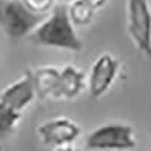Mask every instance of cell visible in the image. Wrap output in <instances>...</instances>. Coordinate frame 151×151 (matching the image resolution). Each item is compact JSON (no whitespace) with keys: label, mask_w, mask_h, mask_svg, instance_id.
<instances>
[{"label":"cell","mask_w":151,"mask_h":151,"mask_svg":"<svg viewBox=\"0 0 151 151\" xmlns=\"http://www.w3.org/2000/svg\"><path fill=\"white\" fill-rule=\"evenodd\" d=\"M29 41L40 47L68 52H80L83 48V42L76 32L73 21L70 20L67 6L62 5H55L50 14L29 36Z\"/></svg>","instance_id":"1"},{"label":"cell","mask_w":151,"mask_h":151,"mask_svg":"<svg viewBox=\"0 0 151 151\" xmlns=\"http://www.w3.org/2000/svg\"><path fill=\"white\" fill-rule=\"evenodd\" d=\"M45 17L30 11L23 0H0V29L9 40L29 38Z\"/></svg>","instance_id":"2"},{"label":"cell","mask_w":151,"mask_h":151,"mask_svg":"<svg viewBox=\"0 0 151 151\" xmlns=\"http://www.w3.org/2000/svg\"><path fill=\"white\" fill-rule=\"evenodd\" d=\"M85 147L89 151H132L136 148L134 130L124 122H106L86 136Z\"/></svg>","instance_id":"3"},{"label":"cell","mask_w":151,"mask_h":151,"mask_svg":"<svg viewBox=\"0 0 151 151\" xmlns=\"http://www.w3.org/2000/svg\"><path fill=\"white\" fill-rule=\"evenodd\" d=\"M127 33L137 52L151 58L150 0H127Z\"/></svg>","instance_id":"4"},{"label":"cell","mask_w":151,"mask_h":151,"mask_svg":"<svg viewBox=\"0 0 151 151\" xmlns=\"http://www.w3.org/2000/svg\"><path fill=\"white\" fill-rule=\"evenodd\" d=\"M119 73V60L110 55L101 53L91 67L88 76V91L92 98L103 97L115 83Z\"/></svg>","instance_id":"5"},{"label":"cell","mask_w":151,"mask_h":151,"mask_svg":"<svg viewBox=\"0 0 151 151\" xmlns=\"http://www.w3.org/2000/svg\"><path fill=\"white\" fill-rule=\"evenodd\" d=\"M38 134L42 144L48 147H70L80 136V127L76 121L67 116H56L42 122L38 129Z\"/></svg>","instance_id":"6"},{"label":"cell","mask_w":151,"mask_h":151,"mask_svg":"<svg viewBox=\"0 0 151 151\" xmlns=\"http://www.w3.org/2000/svg\"><path fill=\"white\" fill-rule=\"evenodd\" d=\"M35 98L36 91L33 86L30 71H27L20 79L8 85L0 94V101L18 113H23V110H26L35 101Z\"/></svg>","instance_id":"7"},{"label":"cell","mask_w":151,"mask_h":151,"mask_svg":"<svg viewBox=\"0 0 151 151\" xmlns=\"http://www.w3.org/2000/svg\"><path fill=\"white\" fill-rule=\"evenodd\" d=\"M36 97L44 100H59V77L60 70L56 67H40L35 71H30Z\"/></svg>","instance_id":"8"},{"label":"cell","mask_w":151,"mask_h":151,"mask_svg":"<svg viewBox=\"0 0 151 151\" xmlns=\"http://www.w3.org/2000/svg\"><path fill=\"white\" fill-rule=\"evenodd\" d=\"M85 89V73L74 65L60 70L59 77V100H74Z\"/></svg>","instance_id":"9"},{"label":"cell","mask_w":151,"mask_h":151,"mask_svg":"<svg viewBox=\"0 0 151 151\" xmlns=\"http://www.w3.org/2000/svg\"><path fill=\"white\" fill-rule=\"evenodd\" d=\"M21 119V113L12 110L5 103L0 101V139L14 133Z\"/></svg>","instance_id":"10"},{"label":"cell","mask_w":151,"mask_h":151,"mask_svg":"<svg viewBox=\"0 0 151 151\" xmlns=\"http://www.w3.org/2000/svg\"><path fill=\"white\" fill-rule=\"evenodd\" d=\"M70 20L73 21V24L76 26H85V24H89L94 18L95 11H92L89 6H88L85 2L82 0H74L71 5L67 6Z\"/></svg>","instance_id":"11"},{"label":"cell","mask_w":151,"mask_h":151,"mask_svg":"<svg viewBox=\"0 0 151 151\" xmlns=\"http://www.w3.org/2000/svg\"><path fill=\"white\" fill-rule=\"evenodd\" d=\"M30 11L40 15H48V12L55 8V0H23Z\"/></svg>","instance_id":"12"},{"label":"cell","mask_w":151,"mask_h":151,"mask_svg":"<svg viewBox=\"0 0 151 151\" xmlns=\"http://www.w3.org/2000/svg\"><path fill=\"white\" fill-rule=\"evenodd\" d=\"M82 2H85L92 11H97V9H100V8H103V6L107 3V0H82Z\"/></svg>","instance_id":"13"},{"label":"cell","mask_w":151,"mask_h":151,"mask_svg":"<svg viewBox=\"0 0 151 151\" xmlns=\"http://www.w3.org/2000/svg\"><path fill=\"white\" fill-rule=\"evenodd\" d=\"M53 151H79L77 148H74L73 145H70V147H60V148H55Z\"/></svg>","instance_id":"14"},{"label":"cell","mask_w":151,"mask_h":151,"mask_svg":"<svg viewBox=\"0 0 151 151\" xmlns=\"http://www.w3.org/2000/svg\"><path fill=\"white\" fill-rule=\"evenodd\" d=\"M74 2V0H55V3L56 5H62V6H68Z\"/></svg>","instance_id":"15"}]
</instances>
